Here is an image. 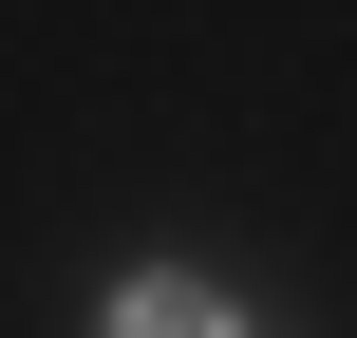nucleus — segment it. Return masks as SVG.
Listing matches in <instances>:
<instances>
[{
	"mask_svg": "<svg viewBox=\"0 0 357 338\" xmlns=\"http://www.w3.org/2000/svg\"><path fill=\"white\" fill-rule=\"evenodd\" d=\"M113 338H245V301H207V282H132Z\"/></svg>",
	"mask_w": 357,
	"mask_h": 338,
	"instance_id": "f257e3e1",
	"label": "nucleus"
}]
</instances>
